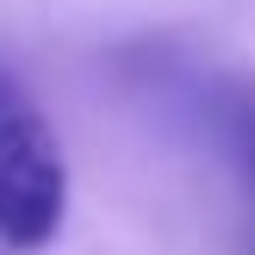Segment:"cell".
<instances>
[{"label": "cell", "instance_id": "cell-1", "mask_svg": "<svg viewBox=\"0 0 255 255\" xmlns=\"http://www.w3.org/2000/svg\"><path fill=\"white\" fill-rule=\"evenodd\" d=\"M69 218V168L37 100L0 75V255H37Z\"/></svg>", "mask_w": 255, "mask_h": 255}, {"label": "cell", "instance_id": "cell-2", "mask_svg": "<svg viewBox=\"0 0 255 255\" xmlns=\"http://www.w3.org/2000/svg\"><path fill=\"white\" fill-rule=\"evenodd\" d=\"M131 69L143 94H156L181 125H193L206 143H218V156L255 193V75L206 69V62H187L181 50H156V44L131 50Z\"/></svg>", "mask_w": 255, "mask_h": 255}]
</instances>
